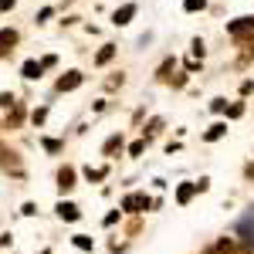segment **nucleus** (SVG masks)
I'll list each match as a JSON object with an SVG mask.
<instances>
[{
    "label": "nucleus",
    "instance_id": "16",
    "mask_svg": "<svg viewBox=\"0 0 254 254\" xmlns=\"http://www.w3.org/2000/svg\"><path fill=\"white\" fill-rule=\"evenodd\" d=\"M112 58H116V44H105V48L95 55V64H109Z\"/></svg>",
    "mask_w": 254,
    "mask_h": 254
},
{
    "label": "nucleus",
    "instance_id": "4",
    "mask_svg": "<svg viewBox=\"0 0 254 254\" xmlns=\"http://www.w3.org/2000/svg\"><path fill=\"white\" fill-rule=\"evenodd\" d=\"M55 180H58V190H61V193H71V190H75V180H78V173H75V166H68V163H64Z\"/></svg>",
    "mask_w": 254,
    "mask_h": 254
},
{
    "label": "nucleus",
    "instance_id": "33",
    "mask_svg": "<svg viewBox=\"0 0 254 254\" xmlns=\"http://www.w3.org/2000/svg\"><path fill=\"white\" fill-rule=\"evenodd\" d=\"M244 176H248V180H254V163H248V170H244Z\"/></svg>",
    "mask_w": 254,
    "mask_h": 254
},
{
    "label": "nucleus",
    "instance_id": "6",
    "mask_svg": "<svg viewBox=\"0 0 254 254\" xmlns=\"http://www.w3.org/2000/svg\"><path fill=\"white\" fill-rule=\"evenodd\" d=\"M55 210H58V217H61V220H68V224H75V220L81 217L78 203H71V200H58V207H55Z\"/></svg>",
    "mask_w": 254,
    "mask_h": 254
},
{
    "label": "nucleus",
    "instance_id": "30",
    "mask_svg": "<svg viewBox=\"0 0 254 254\" xmlns=\"http://www.w3.org/2000/svg\"><path fill=\"white\" fill-rule=\"evenodd\" d=\"M55 64H58V58H55V55H48V58H41V68H55Z\"/></svg>",
    "mask_w": 254,
    "mask_h": 254
},
{
    "label": "nucleus",
    "instance_id": "7",
    "mask_svg": "<svg viewBox=\"0 0 254 254\" xmlns=\"http://www.w3.org/2000/svg\"><path fill=\"white\" fill-rule=\"evenodd\" d=\"M78 85H81V71H64L55 88H58V92H75Z\"/></svg>",
    "mask_w": 254,
    "mask_h": 254
},
{
    "label": "nucleus",
    "instance_id": "8",
    "mask_svg": "<svg viewBox=\"0 0 254 254\" xmlns=\"http://www.w3.org/2000/svg\"><path fill=\"white\" fill-rule=\"evenodd\" d=\"M20 41V34L14 31V27H7V31H0V58L7 55V51H14V44Z\"/></svg>",
    "mask_w": 254,
    "mask_h": 254
},
{
    "label": "nucleus",
    "instance_id": "19",
    "mask_svg": "<svg viewBox=\"0 0 254 254\" xmlns=\"http://www.w3.org/2000/svg\"><path fill=\"white\" fill-rule=\"evenodd\" d=\"M159 129H163V119H149V129H146V136H142V139L149 142V136H156Z\"/></svg>",
    "mask_w": 254,
    "mask_h": 254
},
{
    "label": "nucleus",
    "instance_id": "21",
    "mask_svg": "<svg viewBox=\"0 0 254 254\" xmlns=\"http://www.w3.org/2000/svg\"><path fill=\"white\" fill-rule=\"evenodd\" d=\"M203 7H207V0H183V10H190V14L193 10H203Z\"/></svg>",
    "mask_w": 254,
    "mask_h": 254
},
{
    "label": "nucleus",
    "instance_id": "35",
    "mask_svg": "<svg viewBox=\"0 0 254 254\" xmlns=\"http://www.w3.org/2000/svg\"><path fill=\"white\" fill-rule=\"evenodd\" d=\"M251 55H254V48H251Z\"/></svg>",
    "mask_w": 254,
    "mask_h": 254
},
{
    "label": "nucleus",
    "instance_id": "17",
    "mask_svg": "<svg viewBox=\"0 0 254 254\" xmlns=\"http://www.w3.org/2000/svg\"><path fill=\"white\" fill-rule=\"evenodd\" d=\"M71 244H75L78 251H92V248H95V241H92L88 234H75V237H71Z\"/></svg>",
    "mask_w": 254,
    "mask_h": 254
},
{
    "label": "nucleus",
    "instance_id": "23",
    "mask_svg": "<svg viewBox=\"0 0 254 254\" xmlns=\"http://www.w3.org/2000/svg\"><path fill=\"white\" fill-rule=\"evenodd\" d=\"M146 153V139H136L132 146H129V156H142Z\"/></svg>",
    "mask_w": 254,
    "mask_h": 254
},
{
    "label": "nucleus",
    "instance_id": "31",
    "mask_svg": "<svg viewBox=\"0 0 254 254\" xmlns=\"http://www.w3.org/2000/svg\"><path fill=\"white\" fill-rule=\"evenodd\" d=\"M193 55H196V58H203V41H200V38L193 41Z\"/></svg>",
    "mask_w": 254,
    "mask_h": 254
},
{
    "label": "nucleus",
    "instance_id": "2",
    "mask_svg": "<svg viewBox=\"0 0 254 254\" xmlns=\"http://www.w3.org/2000/svg\"><path fill=\"white\" fill-rule=\"evenodd\" d=\"M237 237H241V248L254 251V207L241 217V224H237Z\"/></svg>",
    "mask_w": 254,
    "mask_h": 254
},
{
    "label": "nucleus",
    "instance_id": "26",
    "mask_svg": "<svg viewBox=\"0 0 254 254\" xmlns=\"http://www.w3.org/2000/svg\"><path fill=\"white\" fill-rule=\"evenodd\" d=\"M210 109H214V112H227V98H214Z\"/></svg>",
    "mask_w": 254,
    "mask_h": 254
},
{
    "label": "nucleus",
    "instance_id": "32",
    "mask_svg": "<svg viewBox=\"0 0 254 254\" xmlns=\"http://www.w3.org/2000/svg\"><path fill=\"white\" fill-rule=\"evenodd\" d=\"M14 3H17V0H0V10H10Z\"/></svg>",
    "mask_w": 254,
    "mask_h": 254
},
{
    "label": "nucleus",
    "instance_id": "18",
    "mask_svg": "<svg viewBox=\"0 0 254 254\" xmlns=\"http://www.w3.org/2000/svg\"><path fill=\"white\" fill-rule=\"evenodd\" d=\"M41 146H44L48 153H61V149H64V142H61V139H41Z\"/></svg>",
    "mask_w": 254,
    "mask_h": 254
},
{
    "label": "nucleus",
    "instance_id": "24",
    "mask_svg": "<svg viewBox=\"0 0 254 254\" xmlns=\"http://www.w3.org/2000/svg\"><path fill=\"white\" fill-rule=\"evenodd\" d=\"M173 64H176L173 58H166V61H163V64H159V78H170V71H173Z\"/></svg>",
    "mask_w": 254,
    "mask_h": 254
},
{
    "label": "nucleus",
    "instance_id": "27",
    "mask_svg": "<svg viewBox=\"0 0 254 254\" xmlns=\"http://www.w3.org/2000/svg\"><path fill=\"white\" fill-rule=\"evenodd\" d=\"M207 190H210V180L200 176V180H196V193H207Z\"/></svg>",
    "mask_w": 254,
    "mask_h": 254
},
{
    "label": "nucleus",
    "instance_id": "25",
    "mask_svg": "<svg viewBox=\"0 0 254 254\" xmlns=\"http://www.w3.org/2000/svg\"><path fill=\"white\" fill-rule=\"evenodd\" d=\"M227 116H231V119H241V116H244V105H241V102H234V105L227 109Z\"/></svg>",
    "mask_w": 254,
    "mask_h": 254
},
{
    "label": "nucleus",
    "instance_id": "11",
    "mask_svg": "<svg viewBox=\"0 0 254 254\" xmlns=\"http://www.w3.org/2000/svg\"><path fill=\"white\" fill-rule=\"evenodd\" d=\"M132 17H136V3H126V7H119L116 14H112V20H116L119 27H122V24H129Z\"/></svg>",
    "mask_w": 254,
    "mask_h": 254
},
{
    "label": "nucleus",
    "instance_id": "13",
    "mask_svg": "<svg viewBox=\"0 0 254 254\" xmlns=\"http://www.w3.org/2000/svg\"><path fill=\"white\" fill-rule=\"evenodd\" d=\"M224 136H227V122H214V126L203 132V139H207V142H217V139H224Z\"/></svg>",
    "mask_w": 254,
    "mask_h": 254
},
{
    "label": "nucleus",
    "instance_id": "10",
    "mask_svg": "<svg viewBox=\"0 0 254 254\" xmlns=\"http://www.w3.org/2000/svg\"><path fill=\"white\" fill-rule=\"evenodd\" d=\"M193 196H196V183H180V187H176V203H180V207H187Z\"/></svg>",
    "mask_w": 254,
    "mask_h": 254
},
{
    "label": "nucleus",
    "instance_id": "1",
    "mask_svg": "<svg viewBox=\"0 0 254 254\" xmlns=\"http://www.w3.org/2000/svg\"><path fill=\"white\" fill-rule=\"evenodd\" d=\"M149 207H153V200H149L146 193H126L119 210H122V214H146Z\"/></svg>",
    "mask_w": 254,
    "mask_h": 254
},
{
    "label": "nucleus",
    "instance_id": "22",
    "mask_svg": "<svg viewBox=\"0 0 254 254\" xmlns=\"http://www.w3.org/2000/svg\"><path fill=\"white\" fill-rule=\"evenodd\" d=\"M14 105H17V98L10 92H0V109H14Z\"/></svg>",
    "mask_w": 254,
    "mask_h": 254
},
{
    "label": "nucleus",
    "instance_id": "28",
    "mask_svg": "<svg viewBox=\"0 0 254 254\" xmlns=\"http://www.w3.org/2000/svg\"><path fill=\"white\" fill-rule=\"evenodd\" d=\"M119 217H122V210H112V214H105V220H102V224H105V227H112Z\"/></svg>",
    "mask_w": 254,
    "mask_h": 254
},
{
    "label": "nucleus",
    "instance_id": "3",
    "mask_svg": "<svg viewBox=\"0 0 254 254\" xmlns=\"http://www.w3.org/2000/svg\"><path fill=\"white\" fill-rule=\"evenodd\" d=\"M0 170L3 173H14V176H24V166H20V156L14 149H7L3 142H0Z\"/></svg>",
    "mask_w": 254,
    "mask_h": 254
},
{
    "label": "nucleus",
    "instance_id": "15",
    "mask_svg": "<svg viewBox=\"0 0 254 254\" xmlns=\"http://www.w3.org/2000/svg\"><path fill=\"white\" fill-rule=\"evenodd\" d=\"M85 176H88V183H102V180L109 176V166H95V170L88 166V170H85Z\"/></svg>",
    "mask_w": 254,
    "mask_h": 254
},
{
    "label": "nucleus",
    "instance_id": "29",
    "mask_svg": "<svg viewBox=\"0 0 254 254\" xmlns=\"http://www.w3.org/2000/svg\"><path fill=\"white\" fill-rule=\"evenodd\" d=\"M20 214H24V217H34V214H38V207H34V203H24V207H20Z\"/></svg>",
    "mask_w": 254,
    "mask_h": 254
},
{
    "label": "nucleus",
    "instance_id": "20",
    "mask_svg": "<svg viewBox=\"0 0 254 254\" xmlns=\"http://www.w3.org/2000/svg\"><path fill=\"white\" fill-rule=\"evenodd\" d=\"M44 119H48V109H44V105L31 112V122H34V126H44Z\"/></svg>",
    "mask_w": 254,
    "mask_h": 254
},
{
    "label": "nucleus",
    "instance_id": "34",
    "mask_svg": "<svg viewBox=\"0 0 254 254\" xmlns=\"http://www.w3.org/2000/svg\"><path fill=\"white\" fill-rule=\"evenodd\" d=\"M41 254H51V251H48V248H44V251H41Z\"/></svg>",
    "mask_w": 254,
    "mask_h": 254
},
{
    "label": "nucleus",
    "instance_id": "5",
    "mask_svg": "<svg viewBox=\"0 0 254 254\" xmlns=\"http://www.w3.org/2000/svg\"><path fill=\"white\" fill-rule=\"evenodd\" d=\"M227 31L234 34V38H248V34H254V17H237L227 24Z\"/></svg>",
    "mask_w": 254,
    "mask_h": 254
},
{
    "label": "nucleus",
    "instance_id": "12",
    "mask_svg": "<svg viewBox=\"0 0 254 254\" xmlns=\"http://www.w3.org/2000/svg\"><path fill=\"white\" fill-rule=\"evenodd\" d=\"M20 75H24L27 81H34V78H41V75H44V68H41V61H24Z\"/></svg>",
    "mask_w": 254,
    "mask_h": 254
},
{
    "label": "nucleus",
    "instance_id": "9",
    "mask_svg": "<svg viewBox=\"0 0 254 254\" xmlns=\"http://www.w3.org/2000/svg\"><path fill=\"white\" fill-rule=\"evenodd\" d=\"M122 149H126V139H122V132L109 136V139H105V146H102V153H105V156H116V153H122Z\"/></svg>",
    "mask_w": 254,
    "mask_h": 254
},
{
    "label": "nucleus",
    "instance_id": "14",
    "mask_svg": "<svg viewBox=\"0 0 254 254\" xmlns=\"http://www.w3.org/2000/svg\"><path fill=\"white\" fill-rule=\"evenodd\" d=\"M20 122H24V105H14V109H10V116H7V129H17Z\"/></svg>",
    "mask_w": 254,
    "mask_h": 254
}]
</instances>
